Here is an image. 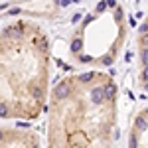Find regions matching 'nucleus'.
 Listing matches in <instances>:
<instances>
[{"label": "nucleus", "mask_w": 148, "mask_h": 148, "mask_svg": "<svg viewBox=\"0 0 148 148\" xmlns=\"http://www.w3.org/2000/svg\"><path fill=\"white\" fill-rule=\"evenodd\" d=\"M107 6H109V8H114V6H116V2H114V0H107Z\"/></svg>", "instance_id": "8"}, {"label": "nucleus", "mask_w": 148, "mask_h": 148, "mask_svg": "<svg viewBox=\"0 0 148 148\" xmlns=\"http://www.w3.org/2000/svg\"><path fill=\"white\" fill-rule=\"evenodd\" d=\"M73 2H81V0H73Z\"/></svg>", "instance_id": "9"}, {"label": "nucleus", "mask_w": 148, "mask_h": 148, "mask_svg": "<svg viewBox=\"0 0 148 148\" xmlns=\"http://www.w3.org/2000/svg\"><path fill=\"white\" fill-rule=\"evenodd\" d=\"M83 49V38H75L73 42H71V53H75V56H79V51Z\"/></svg>", "instance_id": "3"}, {"label": "nucleus", "mask_w": 148, "mask_h": 148, "mask_svg": "<svg viewBox=\"0 0 148 148\" xmlns=\"http://www.w3.org/2000/svg\"><path fill=\"white\" fill-rule=\"evenodd\" d=\"M95 75H97V71H87V73H81L77 79H79V81H85V83H87V81H93V79H95Z\"/></svg>", "instance_id": "4"}, {"label": "nucleus", "mask_w": 148, "mask_h": 148, "mask_svg": "<svg viewBox=\"0 0 148 148\" xmlns=\"http://www.w3.org/2000/svg\"><path fill=\"white\" fill-rule=\"evenodd\" d=\"M140 59H142V65H148V47L142 46V51H140Z\"/></svg>", "instance_id": "5"}, {"label": "nucleus", "mask_w": 148, "mask_h": 148, "mask_svg": "<svg viewBox=\"0 0 148 148\" xmlns=\"http://www.w3.org/2000/svg\"><path fill=\"white\" fill-rule=\"evenodd\" d=\"M105 8H107V2H99L95 10H97V14H101V12H105Z\"/></svg>", "instance_id": "6"}, {"label": "nucleus", "mask_w": 148, "mask_h": 148, "mask_svg": "<svg viewBox=\"0 0 148 148\" xmlns=\"http://www.w3.org/2000/svg\"><path fill=\"white\" fill-rule=\"evenodd\" d=\"M142 81H148V65H144V71H142Z\"/></svg>", "instance_id": "7"}, {"label": "nucleus", "mask_w": 148, "mask_h": 148, "mask_svg": "<svg viewBox=\"0 0 148 148\" xmlns=\"http://www.w3.org/2000/svg\"><path fill=\"white\" fill-rule=\"evenodd\" d=\"M69 91V79H63L61 83H57L56 89H53V99H61V97H65Z\"/></svg>", "instance_id": "1"}, {"label": "nucleus", "mask_w": 148, "mask_h": 148, "mask_svg": "<svg viewBox=\"0 0 148 148\" xmlns=\"http://www.w3.org/2000/svg\"><path fill=\"white\" fill-rule=\"evenodd\" d=\"M103 89H105V97H107L109 101H114V99H116V85H114V81L107 79L105 85H103Z\"/></svg>", "instance_id": "2"}]
</instances>
